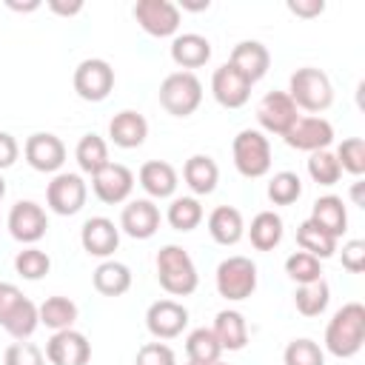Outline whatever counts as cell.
Listing matches in <instances>:
<instances>
[{
  "label": "cell",
  "mask_w": 365,
  "mask_h": 365,
  "mask_svg": "<svg viewBox=\"0 0 365 365\" xmlns=\"http://www.w3.org/2000/svg\"><path fill=\"white\" fill-rule=\"evenodd\" d=\"M365 342V305L362 302H345L325 328V351L351 359L362 351Z\"/></svg>",
  "instance_id": "6da1fadb"
},
{
  "label": "cell",
  "mask_w": 365,
  "mask_h": 365,
  "mask_svg": "<svg viewBox=\"0 0 365 365\" xmlns=\"http://www.w3.org/2000/svg\"><path fill=\"white\" fill-rule=\"evenodd\" d=\"M157 279H160L163 291L171 297H188L200 285L197 265H194L191 254L180 245H163L157 251Z\"/></svg>",
  "instance_id": "7a4b0ae2"
},
{
  "label": "cell",
  "mask_w": 365,
  "mask_h": 365,
  "mask_svg": "<svg viewBox=\"0 0 365 365\" xmlns=\"http://www.w3.org/2000/svg\"><path fill=\"white\" fill-rule=\"evenodd\" d=\"M288 97L294 100L297 108L319 114L334 103V86H331V80L322 68L302 66L288 80Z\"/></svg>",
  "instance_id": "3957f363"
},
{
  "label": "cell",
  "mask_w": 365,
  "mask_h": 365,
  "mask_svg": "<svg viewBox=\"0 0 365 365\" xmlns=\"http://www.w3.org/2000/svg\"><path fill=\"white\" fill-rule=\"evenodd\" d=\"M160 106L174 117H188L202 103V83L194 71H171L160 83Z\"/></svg>",
  "instance_id": "277c9868"
},
{
  "label": "cell",
  "mask_w": 365,
  "mask_h": 365,
  "mask_svg": "<svg viewBox=\"0 0 365 365\" xmlns=\"http://www.w3.org/2000/svg\"><path fill=\"white\" fill-rule=\"evenodd\" d=\"M231 154H234L237 171L248 180L265 177L271 171V143L257 128H242L231 143Z\"/></svg>",
  "instance_id": "5b68a950"
},
{
  "label": "cell",
  "mask_w": 365,
  "mask_h": 365,
  "mask_svg": "<svg viewBox=\"0 0 365 365\" xmlns=\"http://www.w3.org/2000/svg\"><path fill=\"white\" fill-rule=\"evenodd\" d=\"M214 282H217L220 297H225L231 302L248 299L257 291V265H254V259H248L242 254H234V257H228L217 265Z\"/></svg>",
  "instance_id": "8992f818"
},
{
  "label": "cell",
  "mask_w": 365,
  "mask_h": 365,
  "mask_svg": "<svg viewBox=\"0 0 365 365\" xmlns=\"http://www.w3.org/2000/svg\"><path fill=\"white\" fill-rule=\"evenodd\" d=\"M114 88V68L103 57H88L74 68V91L88 103H100Z\"/></svg>",
  "instance_id": "52a82bcc"
},
{
  "label": "cell",
  "mask_w": 365,
  "mask_h": 365,
  "mask_svg": "<svg viewBox=\"0 0 365 365\" xmlns=\"http://www.w3.org/2000/svg\"><path fill=\"white\" fill-rule=\"evenodd\" d=\"M86 197H88V185L83 182L80 174H71V171H63V174H54V180L48 182L46 188V202L54 214L60 217H71L77 214L83 205H86Z\"/></svg>",
  "instance_id": "ba28073f"
},
{
  "label": "cell",
  "mask_w": 365,
  "mask_h": 365,
  "mask_svg": "<svg viewBox=\"0 0 365 365\" xmlns=\"http://www.w3.org/2000/svg\"><path fill=\"white\" fill-rule=\"evenodd\" d=\"M134 20L151 37H171L180 29V9L171 0H137Z\"/></svg>",
  "instance_id": "9c48e42d"
},
{
  "label": "cell",
  "mask_w": 365,
  "mask_h": 365,
  "mask_svg": "<svg viewBox=\"0 0 365 365\" xmlns=\"http://www.w3.org/2000/svg\"><path fill=\"white\" fill-rule=\"evenodd\" d=\"M188 325V308L177 299H157L145 311V328L154 339H174Z\"/></svg>",
  "instance_id": "30bf717a"
},
{
  "label": "cell",
  "mask_w": 365,
  "mask_h": 365,
  "mask_svg": "<svg viewBox=\"0 0 365 365\" xmlns=\"http://www.w3.org/2000/svg\"><path fill=\"white\" fill-rule=\"evenodd\" d=\"M299 108L294 106V100L288 97V91H268L259 103H257V123L262 125V131L282 137L294 123Z\"/></svg>",
  "instance_id": "8fae6325"
},
{
  "label": "cell",
  "mask_w": 365,
  "mask_h": 365,
  "mask_svg": "<svg viewBox=\"0 0 365 365\" xmlns=\"http://www.w3.org/2000/svg\"><path fill=\"white\" fill-rule=\"evenodd\" d=\"M91 188H94V197L100 202L117 205V202H125L131 197V191H134V174L123 163H108L97 174H91Z\"/></svg>",
  "instance_id": "7c38bea8"
},
{
  "label": "cell",
  "mask_w": 365,
  "mask_h": 365,
  "mask_svg": "<svg viewBox=\"0 0 365 365\" xmlns=\"http://www.w3.org/2000/svg\"><path fill=\"white\" fill-rule=\"evenodd\" d=\"M11 237L17 242H26V245H34L37 240L46 237V228H48V220H46V211L43 205H37L34 200H20L11 205L9 211V220H6Z\"/></svg>",
  "instance_id": "4fadbf2b"
},
{
  "label": "cell",
  "mask_w": 365,
  "mask_h": 365,
  "mask_svg": "<svg viewBox=\"0 0 365 365\" xmlns=\"http://www.w3.org/2000/svg\"><path fill=\"white\" fill-rule=\"evenodd\" d=\"M282 140L297 151H322L334 143V125L325 117H297V123L282 134Z\"/></svg>",
  "instance_id": "5bb4252c"
},
{
  "label": "cell",
  "mask_w": 365,
  "mask_h": 365,
  "mask_svg": "<svg viewBox=\"0 0 365 365\" xmlns=\"http://www.w3.org/2000/svg\"><path fill=\"white\" fill-rule=\"evenodd\" d=\"M46 359L51 365H88L91 342L86 339V334H80L74 328L54 331L51 339L46 342Z\"/></svg>",
  "instance_id": "9a60e30c"
},
{
  "label": "cell",
  "mask_w": 365,
  "mask_h": 365,
  "mask_svg": "<svg viewBox=\"0 0 365 365\" xmlns=\"http://www.w3.org/2000/svg\"><path fill=\"white\" fill-rule=\"evenodd\" d=\"M23 154H26V163L34 171H43V174H54L66 163V145H63V140L57 134H48V131L31 134L26 140V145H23Z\"/></svg>",
  "instance_id": "2e32d148"
},
{
  "label": "cell",
  "mask_w": 365,
  "mask_h": 365,
  "mask_svg": "<svg viewBox=\"0 0 365 365\" xmlns=\"http://www.w3.org/2000/svg\"><path fill=\"white\" fill-rule=\"evenodd\" d=\"M211 94L222 108H242L251 97V83L231 63H222L211 74Z\"/></svg>",
  "instance_id": "e0dca14e"
},
{
  "label": "cell",
  "mask_w": 365,
  "mask_h": 365,
  "mask_svg": "<svg viewBox=\"0 0 365 365\" xmlns=\"http://www.w3.org/2000/svg\"><path fill=\"white\" fill-rule=\"evenodd\" d=\"M80 242L88 257L108 259L120 245V225H114V220L108 217H91L80 228Z\"/></svg>",
  "instance_id": "ac0fdd59"
},
{
  "label": "cell",
  "mask_w": 365,
  "mask_h": 365,
  "mask_svg": "<svg viewBox=\"0 0 365 365\" xmlns=\"http://www.w3.org/2000/svg\"><path fill=\"white\" fill-rule=\"evenodd\" d=\"M228 63L254 86L257 80H262L268 74V66H271V54L268 48L259 43V40H242L231 48V57Z\"/></svg>",
  "instance_id": "d6986e66"
},
{
  "label": "cell",
  "mask_w": 365,
  "mask_h": 365,
  "mask_svg": "<svg viewBox=\"0 0 365 365\" xmlns=\"http://www.w3.org/2000/svg\"><path fill=\"white\" fill-rule=\"evenodd\" d=\"M120 228L134 240H148L160 228V208L151 200H131L120 214Z\"/></svg>",
  "instance_id": "ffe728a7"
},
{
  "label": "cell",
  "mask_w": 365,
  "mask_h": 365,
  "mask_svg": "<svg viewBox=\"0 0 365 365\" xmlns=\"http://www.w3.org/2000/svg\"><path fill=\"white\" fill-rule=\"evenodd\" d=\"M137 180H140V185H143V191H145L148 197H154V200H168V197H174L177 182H180L177 168H174L171 163H165V160H148V163H143Z\"/></svg>",
  "instance_id": "44dd1931"
},
{
  "label": "cell",
  "mask_w": 365,
  "mask_h": 365,
  "mask_svg": "<svg viewBox=\"0 0 365 365\" xmlns=\"http://www.w3.org/2000/svg\"><path fill=\"white\" fill-rule=\"evenodd\" d=\"M171 60L180 66V71H191V68L205 66L211 60V43H208V37L194 34V31L177 34L171 40Z\"/></svg>",
  "instance_id": "7402d4cb"
},
{
  "label": "cell",
  "mask_w": 365,
  "mask_h": 365,
  "mask_svg": "<svg viewBox=\"0 0 365 365\" xmlns=\"http://www.w3.org/2000/svg\"><path fill=\"white\" fill-rule=\"evenodd\" d=\"M308 220H311L317 228H322L325 234H331L334 240H339V237L348 231V211H345V202H342V197H334V194H325V197L314 200Z\"/></svg>",
  "instance_id": "603a6c76"
},
{
  "label": "cell",
  "mask_w": 365,
  "mask_h": 365,
  "mask_svg": "<svg viewBox=\"0 0 365 365\" xmlns=\"http://www.w3.org/2000/svg\"><path fill=\"white\" fill-rule=\"evenodd\" d=\"M108 137H111V143L120 145V148H137V145H143L145 137H148V123H145V117H143L140 111L125 108V111H120V114L111 117V123H108Z\"/></svg>",
  "instance_id": "cb8c5ba5"
},
{
  "label": "cell",
  "mask_w": 365,
  "mask_h": 365,
  "mask_svg": "<svg viewBox=\"0 0 365 365\" xmlns=\"http://www.w3.org/2000/svg\"><path fill=\"white\" fill-rule=\"evenodd\" d=\"M208 234L220 245H237L242 240V234H245V222H242L240 208H234V205H217L208 214Z\"/></svg>",
  "instance_id": "d4e9b609"
},
{
  "label": "cell",
  "mask_w": 365,
  "mask_h": 365,
  "mask_svg": "<svg viewBox=\"0 0 365 365\" xmlns=\"http://www.w3.org/2000/svg\"><path fill=\"white\" fill-rule=\"evenodd\" d=\"M182 180H185V185H188L197 197H205V194H211V191L217 188V182H220V168H217V163H214L208 154H194V157H188L185 165H182Z\"/></svg>",
  "instance_id": "484cf974"
},
{
  "label": "cell",
  "mask_w": 365,
  "mask_h": 365,
  "mask_svg": "<svg viewBox=\"0 0 365 365\" xmlns=\"http://www.w3.org/2000/svg\"><path fill=\"white\" fill-rule=\"evenodd\" d=\"M211 331H214V336H217L222 351H242L245 342H248V322H245V317L240 311H231V308H225V311H220L214 317V328Z\"/></svg>",
  "instance_id": "4316f807"
},
{
  "label": "cell",
  "mask_w": 365,
  "mask_h": 365,
  "mask_svg": "<svg viewBox=\"0 0 365 365\" xmlns=\"http://www.w3.org/2000/svg\"><path fill=\"white\" fill-rule=\"evenodd\" d=\"M91 282L94 288L103 294V297H123L128 288H131V271L125 262H117V259H106L94 268L91 274Z\"/></svg>",
  "instance_id": "83f0119b"
},
{
  "label": "cell",
  "mask_w": 365,
  "mask_h": 365,
  "mask_svg": "<svg viewBox=\"0 0 365 365\" xmlns=\"http://www.w3.org/2000/svg\"><path fill=\"white\" fill-rule=\"evenodd\" d=\"M248 240L257 251H274L282 242V217L274 214V211H259L251 220Z\"/></svg>",
  "instance_id": "f1b7e54d"
},
{
  "label": "cell",
  "mask_w": 365,
  "mask_h": 365,
  "mask_svg": "<svg viewBox=\"0 0 365 365\" xmlns=\"http://www.w3.org/2000/svg\"><path fill=\"white\" fill-rule=\"evenodd\" d=\"M297 245H299L305 254L317 257L319 262L336 254V240H334L331 234H325L322 228H317L311 220L299 222V228H297Z\"/></svg>",
  "instance_id": "f546056e"
},
{
  "label": "cell",
  "mask_w": 365,
  "mask_h": 365,
  "mask_svg": "<svg viewBox=\"0 0 365 365\" xmlns=\"http://www.w3.org/2000/svg\"><path fill=\"white\" fill-rule=\"evenodd\" d=\"M74 160H77L80 171H86V174H97L103 165L111 163V160H108V145H106V140L97 137V134H83V137H80V143H77V148H74Z\"/></svg>",
  "instance_id": "4dcf8cb0"
},
{
  "label": "cell",
  "mask_w": 365,
  "mask_h": 365,
  "mask_svg": "<svg viewBox=\"0 0 365 365\" xmlns=\"http://www.w3.org/2000/svg\"><path fill=\"white\" fill-rule=\"evenodd\" d=\"M37 314H40V325L51 331H66L77 319V305L68 297H48L43 305H37Z\"/></svg>",
  "instance_id": "1f68e13d"
},
{
  "label": "cell",
  "mask_w": 365,
  "mask_h": 365,
  "mask_svg": "<svg viewBox=\"0 0 365 365\" xmlns=\"http://www.w3.org/2000/svg\"><path fill=\"white\" fill-rule=\"evenodd\" d=\"M331 302V288L325 279L308 282V285H297L294 291V305L302 317H319Z\"/></svg>",
  "instance_id": "d6a6232c"
},
{
  "label": "cell",
  "mask_w": 365,
  "mask_h": 365,
  "mask_svg": "<svg viewBox=\"0 0 365 365\" xmlns=\"http://www.w3.org/2000/svg\"><path fill=\"white\" fill-rule=\"evenodd\" d=\"M185 354H188V362H202V365H211L220 359L222 348L214 336L211 328H194L188 336H185Z\"/></svg>",
  "instance_id": "836d02e7"
},
{
  "label": "cell",
  "mask_w": 365,
  "mask_h": 365,
  "mask_svg": "<svg viewBox=\"0 0 365 365\" xmlns=\"http://www.w3.org/2000/svg\"><path fill=\"white\" fill-rule=\"evenodd\" d=\"M165 220L174 231H194L202 222V205L197 197H177V200H171Z\"/></svg>",
  "instance_id": "e575fe53"
},
{
  "label": "cell",
  "mask_w": 365,
  "mask_h": 365,
  "mask_svg": "<svg viewBox=\"0 0 365 365\" xmlns=\"http://www.w3.org/2000/svg\"><path fill=\"white\" fill-rule=\"evenodd\" d=\"M37 325H40V314H37V305L26 297L20 305H17V311L9 317V322L3 325L6 328V334L9 336H14L17 342H26L34 331H37Z\"/></svg>",
  "instance_id": "d590c367"
},
{
  "label": "cell",
  "mask_w": 365,
  "mask_h": 365,
  "mask_svg": "<svg viewBox=\"0 0 365 365\" xmlns=\"http://www.w3.org/2000/svg\"><path fill=\"white\" fill-rule=\"evenodd\" d=\"M48 268H51V259H48V254L43 251V248H37V245H29V248H23V251H17V257H14V271L23 277V279H43L46 274H48Z\"/></svg>",
  "instance_id": "8d00e7d4"
},
{
  "label": "cell",
  "mask_w": 365,
  "mask_h": 365,
  "mask_svg": "<svg viewBox=\"0 0 365 365\" xmlns=\"http://www.w3.org/2000/svg\"><path fill=\"white\" fill-rule=\"evenodd\" d=\"M302 194V180L294 171H277L268 180V200L274 205H291Z\"/></svg>",
  "instance_id": "74e56055"
},
{
  "label": "cell",
  "mask_w": 365,
  "mask_h": 365,
  "mask_svg": "<svg viewBox=\"0 0 365 365\" xmlns=\"http://www.w3.org/2000/svg\"><path fill=\"white\" fill-rule=\"evenodd\" d=\"M285 274L297 282V285H308V282H317L322 279V265L317 257L305 254V251H294L288 259H285Z\"/></svg>",
  "instance_id": "f35d334b"
},
{
  "label": "cell",
  "mask_w": 365,
  "mask_h": 365,
  "mask_svg": "<svg viewBox=\"0 0 365 365\" xmlns=\"http://www.w3.org/2000/svg\"><path fill=\"white\" fill-rule=\"evenodd\" d=\"M282 362L285 365H325V354H322V348L314 339L299 336V339H291L285 345Z\"/></svg>",
  "instance_id": "ab89813d"
},
{
  "label": "cell",
  "mask_w": 365,
  "mask_h": 365,
  "mask_svg": "<svg viewBox=\"0 0 365 365\" xmlns=\"http://www.w3.org/2000/svg\"><path fill=\"white\" fill-rule=\"evenodd\" d=\"M336 163L342 171L354 174V177H362L365 174V140L362 137H348L339 143L336 148Z\"/></svg>",
  "instance_id": "60d3db41"
},
{
  "label": "cell",
  "mask_w": 365,
  "mask_h": 365,
  "mask_svg": "<svg viewBox=\"0 0 365 365\" xmlns=\"http://www.w3.org/2000/svg\"><path fill=\"white\" fill-rule=\"evenodd\" d=\"M308 174H311V180L319 182V185H334V182H339L342 168H339L336 157H334L328 148H322V151H314V154L308 157Z\"/></svg>",
  "instance_id": "b9f144b4"
},
{
  "label": "cell",
  "mask_w": 365,
  "mask_h": 365,
  "mask_svg": "<svg viewBox=\"0 0 365 365\" xmlns=\"http://www.w3.org/2000/svg\"><path fill=\"white\" fill-rule=\"evenodd\" d=\"M3 365H46V356L34 342H11L3 354Z\"/></svg>",
  "instance_id": "7bdbcfd3"
},
{
  "label": "cell",
  "mask_w": 365,
  "mask_h": 365,
  "mask_svg": "<svg viewBox=\"0 0 365 365\" xmlns=\"http://www.w3.org/2000/svg\"><path fill=\"white\" fill-rule=\"evenodd\" d=\"M134 365H177V356L174 351L165 345V342H145L137 356H134Z\"/></svg>",
  "instance_id": "ee69618b"
},
{
  "label": "cell",
  "mask_w": 365,
  "mask_h": 365,
  "mask_svg": "<svg viewBox=\"0 0 365 365\" xmlns=\"http://www.w3.org/2000/svg\"><path fill=\"white\" fill-rule=\"evenodd\" d=\"M23 291L14 282H0V328L9 322V317L17 311V305L23 302Z\"/></svg>",
  "instance_id": "f6af8a7d"
},
{
  "label": "cell",
  "mask_w": 365,
  "mask_h": 365,
  "mask_svg": "<svg viewBox=\"0 0 365 365\" xmlns=\"http://www.w3.org/2000/svg\"><path fill=\"white\" fill-rule=\"evenodd\" d=\"M342 268L351 271V274L365 271V242L362 240H348L342 245Z\"/></svg>",
  "instance_id": "bcb514c9"
},
{
  "label": "cell",
  "mask_w": 365,
  "mask_h": 365,
  "mask_svg": "<svg viewBox=\"0 0 365 365\" xmlns=\"http://www.w3.org/2000/svg\"><path fill=\"white\" fill-rule=\"evenodd\" d=\"M17 154H20L17 140L9 131H0V171L3 168H11L17 163Z\"/></svg>",
  "instance_id": "7dc6e473"
},
{
  "label": "cell",
  "mask_w": 365,
  "mask_h": 365,
  "mask_svg": "<svg viewBox=\"0 0 365 365\" xmlns=\"http://www.w3.org/2000/svg\"><path fill=\"white\" fill-rule=\"evenodd\" d=\"M288 11L311 20V17H319L325 11V3L322 0H288Z\"/></svg>",
  "instance_id": "c3c4849f"
},
{
  "label": "cell",
  "mask_w": 365,
  "mask_h": 365,
  "mask_svg": "<svg viewBox=\"0 0 365 365\" xmlns=\"http://www.w3.org/2000/svg\"><path fill=\"white\" fill-rule=\"evenodd\" d=\"M48 9H51L54 14L71 17V14H80V11H83V0H71V3H66V0H48Z\"/></svg>",
  "instance_id": "681fc988"
},
{
  "label": "cell",
  "mask_w": 365,
  "mask_h": 365,
  "mask_svg": "<svg viewBox=\"0 0 365 365\" xmlns=\"http://www.w3.org/2000/svg\"><path fill=\"white\" fill-rule=\"evenodd\" d=\"M362 185H365V182H362V180H356V182H354V188H351V200H354V205H365V202H362Z\"/></svg>",
  "instance_id": "f907efd6"
},
{
  "label": "cell",
  "mask_w": 365,
  "mask_h": 365,
  "mask_svg": "<svg viewBox=\"0 0 365 365\" xmlns=\"http://www.w3.org/2000/svg\"><path fill=\"white\" fill-rule=\"evenodd\" d=\"M9 9H14V11H34V9H40V3L31 0V3H23V6H20V3H11V0H9Z\"/></svg>",
  "instance_id": "816d5d0a"
},
{
  "label": "cell",
  "mask_w": 365,
  "mask_h": 365,
  "mask_svg": "<svg viewBox=\"0 0 365 365\" xmlns=\"http://www.w3.org/2000/svg\"><path fill=\"white\" fill-rule=\"evenodd\" d=\"M211 3L208 0H200V3H188V0H182V9H191V11H202V9H208Z\"/></svg>",
  "instance_id": "f5cc1de1"
},
{
  "label": "cell",
  "mask_w": 365,
  "mask_h": 365,
  "mask_svg": "<svg viewBox=\"0 0 365 365\" xmlns=\"http://www.w3.org/2000/svg\"><path fill=\"white\" fill-rule=\"evenodd\" d=\"M6 197V180H3V174H0V200Z\"/></svg>",
  "instance_id": "db71d44e"
},
{
  "label": "cell",
  "mask_w": 365,
  "mask_h": 365,
  "mask_svg": "<svg viewBox=\"0 0 365 365\" xmlns=\"http://www.w3.org/2000/svg\"><path fill=\"white\" fill-rule=\"evenodd\" d=\"M185 365H202V362H185Z\"/></svg>",
  "instance_id": "11a10c76"
},
{
  "label": "cell",
  "mask_w": 365,
  "mask_h": 365,
  "mask_svg": "<svg viewBox=\"0 0 365 365\" xmlns=\"http://www.w3.org/2000/svg\"><path fill=\"white\" fill-rule=\"evenodd\" d=\"M211 365H225V362H220V359H217V362H211Z\"/></svg>",
  "instance_id": "9f6ffc18"
}]
</instances>
